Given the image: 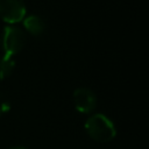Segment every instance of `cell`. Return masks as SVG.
<instances>
[{
    "label": "cell",
    "mask_w": 149,
    "mask_h": 149,
    "mask_svg": "<svg viewBox=\"0 0 149 149\" xmlns=\"http://www.w3.org/2000/svg\"><path fill=\"white\" fill-rule=\"evenodd\" d=\"M85 130L91 139L97 142H109L116 135L114 123L104 114L97 113L91 115L85 122Z\"/></svg>",
    "instance_id": "6da1fadb"
},
{
    "label": "cell",
    "mask_w": 149,
    "mask_h": 149,
    "mask_svg": "<svg viewBox=\"0 0 149 149\" xmlns=\"http://www.w3.org/2000/svg\"><path fill=\"white\" fill-rule=\"evenodd\" d=\"M26 44V34L24 31L14 26L8 24L3 27L1 35V45L5 55L14 56L22 50Z\"/></svg>",
    "instance_id": "7a4b0ae2"
},
{
    "label": "cell",
    "mask_w": 149,
    "mask_h": 149,
    "mask_svg": "<svg viewBox=\"0 0 149 149\" xmlns=\"http://www.w3.org/2000/svg\"><path fill=\"white\" fill-rule=\"evenodd\" d=\"M27 8L23 0H0V19L8 24L22 21Z\"/></svg>",
    "instance_id": "3957f363"
},
{
    "label": "cell",
    "mask_w": 149,
    "mask_h": 149,
    "mask_svg": "<svg viewBox=\"0 0 149 149\" xmlns=\"http://www.w3.org/2000/svg\"><path fill=\"white\" fill-rule=\"evenodd\" d=\"M73 102L78 112L87 114L97 106L95 93L87 87H78L73 91Z\"/></svg>",
    "instance_id": "277c9868"
},
{
    "label": "cell",
    "mask_w": 149,
    "mask_h": 149,
    "mask_svg": "<svg viewBox=\"0 0 149 149\" xmlns=\"http://www.w3.org/2000/svg\"><path fill=\"white\" fill-rule=\"evenodd\" d=\"M23 26L27 29V31H29L31 35L35 36L41 35L45 30V23L43 19L36 14L26 15L23 19Z\"/></svg>",
    "instance_id": "5b68a950"
},
{
    "label": "cell",
    "mask_w": 149,
    "mask_h": 149,
    "mask_svg": "<svg viewBox=\"0 0 149 149\" xmlns=\"http://www.w3.org/2000/svg\"><path fill=\"white\" fill-rule=\"evenodd\" d=\"M14 68H15V61H14L13 56L3 54L0 57V79L3 80L6 78H8L12 74Z\"/></svg>",
    "instance_id": "8992f818"
},
{
    "label": "cell",
    "mask_w": 149,
    "mask_h": 149,
    "mask_svg": "<svg viewBox=\"0 0 149 149\" xmlns=\"http://www.w3.org/2000/svg\"><path fill=\"white\" fill-rule=\"evenodd\" d=\"M9 149H26V148H22V147H12Z\"/></svg>",
    "instance_id": "52a82bcc"
}]
</instances>
